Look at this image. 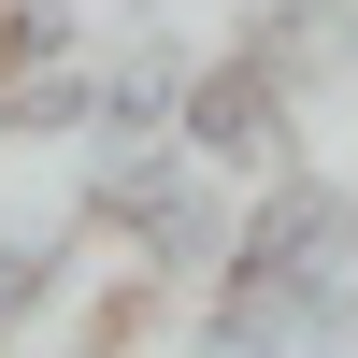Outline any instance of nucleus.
I'll list each match as a JSON object with an SVG mask.
<instances>
[{
    "label": "nucleus",
    "instance_id": "f257e3e1",
    "mask_svg": "<svg viewBox=\"0 0 358 358\" xmlns=\"http://www.w3.org/2000/svg\"><path fill=\"white\" fill-rule=\"evenodd\" d=\"M172 358H358V187L344 172H273L229 215V258L187 287Z\"/></svg>",
    "mask_w": 358,
    "mask_h": 358
},
{
    "label": "nucleus",
    "instance_id": "f03ea898",
    "mask_svg": "<svg viewBox=\"0 0 358 358\" xmlns=\"http://www.w3.org/2000/svg\"><path fill=\"white\" fill-rule=\"evenodd\" d=\"M315 57H330V0H273V15L215 29V57L187 72L172 143H187L215 187H273V172H301V86H315Z\"/></svg>",
    "mask_w": 358,
    "mask_h": 358
},
{
    "label": "nucleus",
    "instance_id": "7ed1b4c3",
    "mask_svg": "<svg viewBox=\"0 0 358 358\" xmlns=\"http://www.w3.org/2000/svg\"><path fill=\"white\" fill-rule=\"evenodd\" d=\"M72 244L115 258L129 287H158V301H187L201 273L229 258V215H244V187H215V172L187 158V143H101V158L72 172Z\"/></svg>",
    "mask_w": 358,
    "mask_h": 358
},
{
    "label": "nucleus",
    "instance_id": "20e7f679",
    "mask_svg": "<svg viewBox=\"0 0 358 358\" xmlns=\"http://www.w3.org/2000/svg\"><path fill=\"white\" fill-rule=\"evenodd\" d=\"M187 72H201V43H187V29H158V15L101 29V43H86V158H101V143H172Z\"/></svg>",
    "mask_w": 358,
    "mask_h": 358
},
{
    "label": "nucleus",
    "instance_id": "39448f33",
    "mask_svg": "<svg viewBox=\"0 0 358 358\" xmlns=\"http://www.w3.org/2000/svg\"><path fill=\"white\" fill-rule=\"evenodd\" d=\"M72 273H86L72 215H0V358H15L29 330H43L57 301H72Z\"/></svg>",
    "mask_w": 358,
    "mask_h": 358
},
{
    "label": "nucleus",
    "instance_id": "423d86ee",
    "mask_svg": "<svg viewBox=\"0 0 358 358\" xmlns=\"http://www.w3.org/2000/svg\"><path fill=\"white\" fill-rule=\"evenodd\" d=\"M101 43V0H0V101L43 72H72V57Z\"/></svg>",
    "mask_w": 358,
    "mask_h": 358
},
{
    "label": "nucleus",
    "instance_id": "0eeeda50",
    "mask_svg": "<svg viewBox=\"0 0 358 358\" xmlns=\"http://www.w3.org/2000/svg\"><path fill=\"white\" fill-rule=\"evenodd\" d=\"M15 358H143L129 330H86V344H15Z\"/></svg>",
    "mask_w": 358,
    "mask_h": 358
},
{
    "label": "nucleus",
    "instance_id": "6e6552de",
    "mask_svg": "<svg viewBox=\"0 0 358 358\" xmlns=\"http://www.w3.org/2000/svg\"><path fill=\"white\" fill-rule=\"evenodd\" d=\"M330 57H358V0H330Z\"/></svg>",
    "mask_w": 358,
    "mask_h": 358
}]
</instances>
